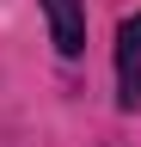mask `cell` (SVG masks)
Here are the masks:
<instances>
[{"mask_svg":"<svg viewBox=\"0 0 141 147\" xmlns=\"http://www.w3.org/2000/svg\"><path fill=\"white\" fill-rule=\"evenodd\" d=\"M117 110H141V6L117 18Z\"/></svg>","mask_w":141,"mask_h":147,"instance_id":"1","label":"cell"},{"mask_svg":"<svg viewBox=\"0 0 141 147\" xmlns=\"http://www.w3.org/2000/svg\"><path fill=\"white\" fill-rule=\"evenodd\" d=\"M43 6V25H49V43H55L61 61H80L86 55V0H37Z\"/></svg>","mask_w":141,"mask_h":147,"instance_id":"2","label":"cell"}]
</instances>
